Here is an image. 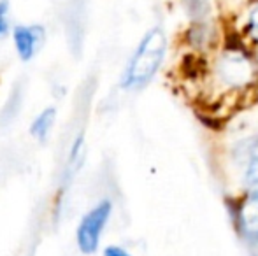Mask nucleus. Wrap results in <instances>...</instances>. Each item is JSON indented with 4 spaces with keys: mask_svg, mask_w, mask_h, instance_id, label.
Returning <instances> with one entry per match:
<instances>
[{
    "mask_svg": "<svg viewBox=\"0 0 258 256\" xmlns=\"http://www.w3.org/2000/svg\"><path fill=\"white\" fill-rule=\"evenodd\" d=\"M83 151H85V137L78 135L72 144V149L69 153V160H67V167L63 172V183H71V179L76 176V172L81 168L83 165Z\"/></svg>",
    "mask_w": 258,
    "mask_h": 256,
    "instance_id": "nucleus-6",
    "label": "nucleus"
},
{
    "mask_svg": "<svg viewBox=\"0 0 258 256\" xmlns=\"http://www.w3.org/2000/svg\"><path fill=\"white\" fill-rule=\"evenodd\" d=\"M104 256H132L130 253H126L123 247H118V246H107L104 249Z\"/></svg>",
    "mask_w": 258,
    "mask_h": 256,
    "instance_id": "nucleus-10",
    "label": "nucleus"
},
{
    "mask_svg": "<svg viewBox=\"0 0 258 256\" xmlns=\"http://www.w3.org/2000/svg\"><path fill=\"white\" fill-rule=\"evenodd\" d=\"M184 6L190 11L191 16H197L199 20H202V18L206 16L207 9H209L207 0H184Z\"/></svg>",
    "mask_w": 258,
    "mask_h": 256,
    "instance_id": "nucleus-7",
    "label": "nucleus"
},
{
    "mask_svg": "<svg viewBox=\"0 0 258 256\" xmlns=\"http://www.w3.org/2000/svg\"><path fill=\"white\" fill-rule=\"evenodd\" d=\"M7 11H9V2L0 0V37L9 32V21H7Z\"/></svg>",
    "mask_w": 258,
    "mask_h": 256,
    "instance_id": "nucleus-8",
    "label": "nucleus"
},
{
    "mask_svg": "<svg viewBox=\"0 0 258 256\" xmlns=\"http://www.w3.org/2000/svg\"><path fill=\"white\" fill-rule=\"evenodd\" d=\"M167 51V37L162 28H153L143 37L136 53L130 58L126 70L121 77L125 90H139L153 79L160 68Z\"/></svg>",
    "mask_w": 258,
    "mask_h": 256,
    "instance_id": "nucleus-1",
    "label": "nucleus"
},
{
    "mask_svg": "<svg viewBox=\"0 0 258 256\" xmlns=\"http://www.w3.org/2000/svg\"><path fill=\"white\" fill-rule=\"evenodd\" d=\"M14 46L23 62H30L44 42V28L41 25H20L13 32Z\"/></svg>",
    "mask_w": 258,
    "mask_h": 256,
    "instance_id": "nucleus-4",
    "label": "nucleus"
},
{
    "mask_svg": "<svg viewBox=\"0 0 258 256\" xmlns=\"http://www.w3.org/2000/svg\"><path fill=\"white\" fill-rule=\"evenodd\" d=\"M249 30H251V34L258 39V6L253 9V13L249 14Z\"/></svg>",
    "mask_w": 258,
    "mask_h": 256,
    "instance_id": "nucleus-9",
    "label": "nucleus"
},
{
    "mask_svg": "<svg viewBox=\"0 0 258 256\" xmlns=\"http://www.w3.org/2000/svg\"><path fill=\"white\" fill-rule=\"evenodd\" d=\"M220 74L230 84L242 86L253 77V65L241 51H230L221 58Z\"/></svg>",
    "mask_w": 258,
    "mask_h": 256,
    "instance_id": "nucleus-3",
    "label": "nucleus"
},
{
    "mask_svg": "<svg viewBox=\"0 0 258 256\" xmlns=\"http://www.w3.org/2000/svg\"><path fill=\"white\" fill-rule=\"evenodd\" d=\"M111 200H102L83 216L78 230H76V242H78V247L83 254H93L99 249L100 237H102L109 218H111Z\"/></svg>",
    "mask_w": 258,
    "mask_h": 256,
    "instance_id": "nucleus-2",
    "label": "nucleus"
},
{
    "mask_svg": "<svg viewBox=\"0 0 258 256\" xmlns=\"http://www.w3.org/2000/svg\"><path fill=\"white\" fill-rule=\"evenodd\" d=\"M54 118H56V109L54 107H48L44 109L30 125V133L32 137H35L37 140L44 142L49 135V130L54 125Z\"/></svg>",
    "mask_w": 258,
    "mask_h": 256,
    "instance_id": "nucleus-5",
    "label": "nucleus"
}]
</instances>
